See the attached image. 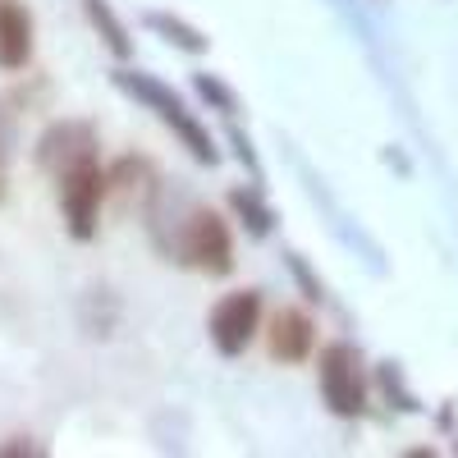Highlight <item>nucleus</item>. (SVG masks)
<instances>
[{
	"label": "nucleus",
	"instance_id": "7",
	"mask_svg": "<svg viewBox=\"0 0 458 458\" xmlns=\"http://www.w3.org/2000/svg\"><path fill=\"white\" fill-rule=\"evenodd\" d=\"M266 335V353H271V362H308L312 349H317V321L302 312V308H276L271 321L261 326Z\"/></svg>",
	"mask_w": 458,
	"mask_h": 458
},
{
	"label": "nucleus",
	"instance_id": "13",
	"mask_svg": "<svg viewBox=\"0 0 458 458\" xmlns=\"http://www.w3.org/2000/svg\"><path fill=\"white\" fill-rule=\"evenodd\" d=\"M193 92L202 97V106H211L216 114H225V120L239 114V92L229 88L220 73H193Z\"/></svg>",
	"mask_w": 458,
	"mask_h": 458
},
{
	"label": "nucleus",
	"instance_id": "20",
	"mask_svg": "<svg viewBox=\"0 0 458 458\" xmlns=\"http://www.w3.org/2000/svg\"><path fill=\"white\" fill-rule=\"evenodd\" d=\"M454 449H458V440H454Z\"/></svg>",
	"mask_w": 458,
	"mask_h": 458
},
{
	"label": "nucleus",
	"instance_id": "6",
	"mask_svg": "<svg viewBox=\"0 0 458 458\" xmlns=\"http://www.w3.org/2000/svg\"><path fill=\"white\" fill-rule=\"evenodd\" d=\"M97 157V129L88 120H55L42 138H37L32 147V161L42 174H64L69 165H79V161H92Z\"/></svg>",
	"mask_w": 458,
	"mask_h": 458
},
{
	"label": "nucleus",
	"instance_id": "2",
	"mask_svg": "<svg viewBox=\"0 0 458 458\" xmlns=\"http://www.w3.org/2000/svg\"><path fill=\"white\" fill-rule=\"evenodd\" d=\"M317 386H321V399L335 417L344 422H358L367 412V362H362V349L349 339H330L321 358H317Z\"/></svg>",
	"mask_w": 458,
	"mask_h": 458
},
{
	"label": "nucleus",
	"instance_id": "5",
	"mask_svg": "<svg viewBox=\"0 0 458 458\" xmlns=\"http://www.w3.org/2000/svg\"><path fill=\"white\" fill-rule=\"evenodd\" d=\"M266 317V302H261V289H234V293H225L211 317H207V335L216 344V353L220 358H239L248 353V344L261 335V321Z\"/></svg>",
	"mask_w": 458,
	"mask_h": 458
},
{
	"label": "nucleus",
	"instance_id": "11",
	"mask_svg": "<svg viewBox=\"0 0 458 458\" xmlns=\"http://www.w3.org/2000/svg\"><path fill=\"white\" fill-rule=\"evenodd\" d=\"M229 211H234V220L248 229V239H271L276 234V211L261 198V183H239L234 193H229Z\"/></svg>",
	"mask_w": 458,
	"mask_h": 458
},
{
	"label": "nucleus",
	"instance_id": "10",
	"mask_svg": "<svg viewBox=\"0 0 458 458\" xmlns=\"http://www.w3.org/2000/svg\"><path fill=\"white\" fill-rule=\"evenodd\" d=\"M83 14H88L92 32L101 37V47H106L114 60H120V64H129V60H133V51H138V42L129 37L124 19L114 14V5H110V0H83Z\"/></svg>",
	"mask_w": 458,
	"mask_h": 458
},
{
	"label": "nucleus",
	"instance_id": "4",
	"mask_svg": "<svg viewBox=\"0 0 458 458\" xmlns=\"http://www.w3.org/2000/svg\"><path fill=\"white\" fill-rule=\"evenodd\" d=\"M174 261L193 266L202 276H229L234 271V234H229V220L216 207H193L174 239Z\"/></svg>",
	"mask_w": 458,
	"mask_h": 458
},
{
	"label": "nucleus",
	"instance_id": "12",
	"mask_svg": "<svg viewBox=\"0 0 458 458\" xmlns=\"http://www.w3.org/2000/svg\"><path fill=\"white\" fill-rule=\"evenodd\" d=\"M106 179H110L114 193H142V188H151V179H157V165L147 157H120L106 170Z\"/></svg>",
	"mask_w": 458,
	"mask_h": 458
},
{
	"label": "nucleus",
	"instance_id": "16",
	"mask_svg": "<svg viewBox=\"0 0 458 458\" xmlns=\"http://www.w3.org/2000/svg\"><path fill=\"white\" fill-rule=\"evenodd\" d=\"M225 142L234 147V157H239V165H248V174H252V183H261V157H257V147H252V138L239 129V124H229L225 129Z\"/></svg>",
	"mask_w": 458,
	"mask_h": 458
},
{
	"label": "nucleus",
	"instance_id": "14",
	"mask_svg": "<svg viewBox=\"0 0 458 458\" xmlns=\"http://www.w3.org/2000/svg\"><path fill=\"white\" fill-rule=\"evenodd\" d=\"M376 390L390 399V408H399V412H422V403H417V394L403 386V371H399V362H380L376 367Z\"/></svg>",
	"mask_w": 458,
	"mask_h": 458
},
{
	"label": "nucleus",
	"instance_id": "17",
	"mask_svg": "<svg viewBox=\"0 0 458 458\" xmlns=\"http://www.w3.org/2000/svg\"><path fill=\"white\" fill-rule=\"evenodd\" d=\"M10 157H14V114L0 101V170H10Z\"/></svg>",
	"mask_w": 458,
	"mask_h": 458
},
{
	"label": "nucleus",
	"instance_id": "3",
	"mask_svg": "<svg viewBox=\"0 0 458 458\" xmlns=\"http://www.w3.org/2000/svg\"><path fill=\"white\" fill-rule=\"evenodd\" d=\"M110 193V179L101 170V161H79L64 174H55V202H60V220L69 229V239L92 243L101 229V202Z\"/></svg>",
	"mask_w": 458,
	"mask_h": 458
},
{
	"label": "nucleus",
	"instance_id": "18",
	"mask_svg": "<svg viewBox=\"0 0 458 458\" xmlns=\"http://www.w3.org/2000/svg\"><path fill=\"white\" fill-rule=\"evenodd\" d=\"M19 454H42L32 445V436H10V440H0V458H19Z\"/></svg>",
	"mask_w": 458,
	"mask_h": 458
},
{
	"label": "nucleus",
	"instance_id": "1",
	"mask_svg": "<svg viewBox=\"0 0 458 458\" xmlns=\"http://www.w3.org/2000/svg\"><path fill=\"white\" fill-rule=\"evenodd\" d=\"M110 83L120 88L129 101H138L142 110L157 114V120L188 147V157H193L198 165H220V157H225L220 142L211 138V129L198 120V114L183 106V97H179L174 88H165L161 79H151V73H142V69H114Z\"/></svg>",
	"mask_w": 458,
	"mask_h": 458
},
{
	"label": "nucleus",
	"instance_id": "19",
	"mask_svg": "<svg viewBox=\"0 0 458 458\" xmlns=\"http://www.w3.org/2000/svg\"><path fill=\"white\" fill-rule=\"evenodd\" d=\"M10 198V179H5V170H0V202Z\"/></svg>",
	"mask_w": 458,
	"mask_h": 458
},
{
	"label": "nucleus",
	"instance_id": "8",
	"mask_svg": "<svg viewBox=\"0 0 458 458\" xmlns=\"http://www.w3.org/2000/svg\"><path fill=\"white\" fill-rule=\"evenodd\" d=\"M32 14L19 0H0V69L19 73L32 60Z\"/></svg>",
	"mask_w": 458,
	"mask_h": 458
},
{
	"label": "nucleus",
	"instance_id": "15",
	"mask_svg": "<svg viewBox=\"0 0 458 458\" xmlns=\"http://www.w3.org/2000/svg\"><path fill=\"white\" fill-rule=\"evenodd\" d=\"M284 266H289V276H293V284L302 289V298L312 302V308H321L326 302V284H321V276L308 266V257H298V252H284Z\"/></svg>",
	"mask_w": 458,
	"mask_h": 458
},
{
	"label": "nucleus",
	"instance_id": "9",
	"mask_svg": "<svg viewBox=\"0 0 458 458\" xmlns=\"http://www.w3.org/2000/svg\"><path fill=\"white\" fill-rule=\"evenodd\" d=\"M142 23H147V32H157L165 47H174V51H183V55H207V51H211V37H207L202 28H193L188 19L170 14V10H147Z\"/></svg>",
	"mask_w": 458,
	"mask_h": 458
}]
</instances>
